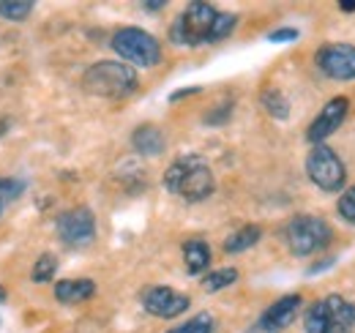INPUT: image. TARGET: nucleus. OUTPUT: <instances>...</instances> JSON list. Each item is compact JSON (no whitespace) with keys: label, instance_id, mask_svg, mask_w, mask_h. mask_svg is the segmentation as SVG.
<instances>
[{"label":"nucleus","instance_id":"a878e982","mask_svg":"<svg viewBox=\"0 0 355 333\" xmlns=\"http://www.w3.org/2000/svg\"><path fill=\"white\" fill-rule=\"evenodd\" d=\"M334 262H336L334 257H328V259H320L317 265H311V268H309V276H314V273H320V271H325V268H331Z\"/></svg>","mask_w":355,"mask_h":333},{"label":"nucleus","instance_id":"6e6552de","mask_svg":"<svg viewBox=\"0 0 355 333\" xmlns=\"http://www.w3.org/2000/svg\"><path fill=\"white\" fill-rule=\"evenodd\" d=\"M58 238L69 249H85L96 238V216L90 208H71L58 216Z\"/></svg>","mask_w":355,"mask_h":333},{"label":"nucleus","instance_id":"412c9836","mask_svg":"<svg viewBox=\"0 0 355 333\" xmlns=\"http://www.w3.org/2000/svg\"><path fill=\"white\" fill-rule=\"evenodd\" d=\"M167 333H214V317H211L208 311H202V314L186 320L183 325H175L173 331H167Z\"/></svg>","mask_w":355,"mask_h":333},{"label":"nucleus","instance_id":"393cba45","mask_svg":"<svg viewBox=\"0 0 355 333\" xmlns=\"http://www.w3.org/2000/svg\"><path fill=\"white\" fill-rule=\"evenodd\" d=\"M197 93H200V87H180V90H173V93H170V101L175 104L180 99H189V96H197Z\"/></svg>","mask_w":355,"mask_h":333},{"label":"nucleus","instance_id":"aec40b11","mask_svg":"<svg viewBox=\"0 0 355 333\" xmlns=\"http://www.w3.org/2000/svg\"><path fill=\"white\" fill-rule=\"evenodd\" d=\"M55 271H58V257L55 254H49V251H44L39 259H36V265H33V282L36 284H44V282H49L52 276H55Z\"/></svg>","mask_w":355,"mask_h":333},{"label":"nucleus","instance_id":"f03ea898","mask_svg":"<svg viewBox=\"0 0 355 333\" xmlns=\"http://www.w3.org/2000/svg\"><path fill=\"white\" fill-rule=\"evenodd\" d=\"M164 189L186 203H202L214 194L216 180L202 156H180L164 172Z\"/></svg>","mask_w":355,"mask_h":333},{"label":"nucleus","instance_id":"1a4fd4ad","mask_svg":"<svg viewBox=\"0 0 355 333\" xmlns=\"http://www.w3.org/2000/svg\"><path fill=\"white\" fill-rule=\"evenodd\" d=\"M317 69L336 83H350L355 80V46L353 44H322L314 52Z\"/></svg>","mask_w":355,"mask_h":333},{"label":"nucleus","instance_id":"2eb2a0df","mask_svg":"<svg viewBox=\"0 0 355 333\" xmlns=\"http://www.w3.org/2000/svg\"><path fill=\"white\" fill-rule=\"evenodd\" d=\"M183 262H186V271L191 276H200L202 271H208L211 265V246L202 241V238H191L183 244Z\"/></svg>","mask_w":355,"mask_h":333},{"label":"nucleus","instance_id":"0eeeda50","mask_svg":"<svg viewBox=\"0 0 355 333\" xmlns=\"http://www.w3.org/2000/svg\"><path fill=\"white\" fill-rule=\"evenodd\" d=\"M306 175L309 180L325 194H334L339 189H345L347 183V169L342 164L339 153L331 145H314L306 156Z\"/></svg>","mask_w":355,"mask_h":333},{"label":"nucleus","instance_id":"bb28decb","mask_svg":"<svg viewBox=\"0 0 355 333\" xmlns=\"http://www.w3.org/2000/svg\"><path fill=\"white\" fill-rule=\"evenodd\" d=\"M164 6H167V3H164V0H153V3H150V0H148V3H142V8H145V11H162V8H164Z\"/></svg>","mask_w":355,"mask_h":333},{"label":"nucleus","instance_id":"39448f33","mask_svg":"<svg viewBox=\"0 0 355 333\" xmlns=\"http://www.w3.org/2000/svg\"><path fill=\"white\" fill-rule=\"evenodd\" d=\"M284 241L295 257H311L317 251H325L334 241V230L320 216H295L284 227Z\"/></svg>","mask_w":355,"mask_h":333},{"label":"nucleus","instance_id":"ddd939ff","mask_svg":"<svg viewBox=\"0 0 355 333\" xmlns=\"http://www.w3.org/2000/svg\"><path fill=\"white\" fill-rule=\"evenodd\" d=\"M132 145L139 156H162L164 148H167V139L162 134V128L153 123H142L139 128H134L132 134Z\"/></svg>","mask_w":355,"mask_h":333},{"label":"nucleus","instance_id":"423d86ee","mask_svg":"<svg viewBox=\"0 0 355 333\" xmlns=\"http://www.w3.org/2000/svg\"><path fill=\"white\" fill-rule=\"evenodd\" d=\"M112 49L126 60V66L153 69L162 63V44L142 28H121L112 36Z\"/></svg>","mask_w":355,"mask_h":333},{"label":"nucleus","instance_id":"9b49d317","mask_svg":"<svg viewBox=\"0 0 355 333\" xmlns=\"http://www.w3.org/2000/svg\"><path fill=\"white\" fill-rule=\"evenodd\" d=\"M142 300V309L153 317H162V320H175L183 311H189L191 300L189 295L173 290V287H148V290L139 295Z\"/></svg>","mask_w":355,"mask_h":333},{"label":"nucleus","instance_id":"20e7f679","mask_svg":"<svg viewBox=\"0 0 355 333\" xmlns=\"http://www.w3.org/2000/svg\"><path fill=\"white\" fill-rule=\"evenodd\" d=\"M306 333H353L355 331V303L331 292L311 303L304 314Z\"/></svg>","mask_w":355,"mask_h":333},{"label":"nucleus","instance_id":"c85d7f7f","mask_svg":"<svg viewBox=\"0 0 355 333\" xmlns=\"http://www.w3.org/2000/svg\"><path fill=\"white\" fill-rule=\"evenodd\" d=\"M6 203H8V200H6V197H3V191H0V213H3V208H6Z\"/></svg>","mask_w":355,"mask_h":333},{"label":"nucleus","instance_id":"6ab92c4d","mask_svg":"<svg viewBox=\"0 0 355 333\" xmlns=\"http://www.w3.org/2000/svg\"><path fill=\"white\" fill-rule=\"evenodd\" d=\"M235 282H238V271L235 268H219V271H214V273H208L202 279V287L208 292H219L224 287H230V284H235Z\"/></svg>","mask_w":355,"mask_h":333},{"label":"nucleus","instance_id":"4468645a","mask_svg":"<svg viewBox=\"0 0 355 333\" xmlns=\"http://www.w3.org/2000/svg\"><path fill=\"white\" fill-rule=\"evenodd\" d=\"M96 295V284L90 279H63L55 284V298L60 303H83Z\"/></svg>","mask_w":355,"mask_h":333},{"label":"nucleus","instance_id":"4be33fe9","mask_svg":"<svg viewBox=\"0 0 355 333\" xmlns=\"http://www.w3.org/2000/svg\"><path fill=\"white\" fill-rule=\"evenodd\" d=\"M336 210H339V216H342L347 224H355V186H350V189L339 197Z\"/></svg>","mask_w":355,"mask_h":333},{"label":"nucleus","instance_id":"f3484780","mask_svg":"<svg viewBox=\"0 0 355 333\" xmlns=\"http://www.w3.org/2000/svg\"><path fill=\"white\" fill-rule=\"evenodd\" d=\"M260 101H263V107L268 110V115H273L276 121H287L290 118V101H287V96L282 90L268 87V90H263Z\"/></svg>","mask_w":355,"mask_h":333},{"label":"nucleus","instance_id":"f257e3e1","mask_svg":"<svg viewBox=\"0 0 355 333\" xmlns=\"http://www.w3.org/2000/svg\"><path fill=\"white\" fill-rule=\"evenodd\" d=\"M238 25L232 11H216L211 3H189L170 28V42L178 46L224 42Z\"/></svg>","mask_w":355,"mask_h":333},{"label":"nucleus","instance_id":"a211bd4d","mask_svg":"<svg viewBox=\"0 0 355 333\" xmlns=\"http://www.w3.org/2000/svg\"><path fill=\"white\" fill-rule=\"evenodd\" d=\"M33 14V3L31 0H0V17L11 19V22H25Z\"/></svg>","mask_w":355,"mask_h":333},{"label":"nucleus","instance_id":"cd10ccee","mask_svg":"<svg viewBox=\"0 0 355 333\" xmlns=\"http://www.w3.org/2000/svg\"><path fill=\"white\" fill-rule=\"evenodd\" d=\"M339 8H342L345 14H353V11H355V0H342V3H339Z\"/></svg>","mask_w":355,"mask_h":333},{"label":"nucleus","instance_id":"b1692460","mask_svg":"<svg viewBox=\"0 0 355 333\" xmlns=\"http://www.w3.org/2000/svg\"><path fill=\"white\" fill-rule=\"evenodd\" d=\"M298 36H301V33H298V28H279V31H270V33H268V39H270V42H295V39H298Z\"/></svg>","mask_w":355,"mask_h":333},{"label":"nucleus","instance_id":"f8f14e48","mask_svg":"<svg viewBox=\"0 0 355 333\" xmlns=\"http://www.w3.org/2000/svg\"><path fill=\"white\" fill-rule=\"evenodd\" d=\"M301 309H304V298H301V295H295V292H293V295H284V298L273 300L266 311H263L260 328L266 333L284 331L287 325H293V320L301 314Z\"/></svg>","mask_w":355,"mask_h":333},{"label":"nucleus","instance_id":"dca6fc26","mask_svg":"<svg viewBox=\"0 0 355 333\" xmlns=\"http://www.w3.org/2000/svg\"><path fill=\"white\" fill-rule=\"evenodd\" d=\"M263 238V230L257 224H246L241 230H235L227 241H224V251L227 254H241V251H249L252 246H257Z\"/></svg>","mask_w":355,"mask_h":333},{"label":"nucleus","instance_id":"7ed1b4c3","mask_svg":"<svg viewBox=\"0 0 355 333\" xmlns=\"http://www.w3.org/2000/svg\"><path fill=\"white\" fill-rule=\"evenodd\" d=\"M137 71L132 66L121 63V60H101V63H93L88 71L83 74V87L88 90L90 96H98V99H112V101H121L126 96H132L137 90Z\"/></svg>","mask_w":355,"mask_h":333},{"label":"nucleus","instance_id":"c756f323","mask_svg":"<svg viewBox=\"0 0 355 333\" xmlns=\"http://www.w3.org/2000/svg\"><path fill=\"white\" fill-rule=\"evenodd\" d=\"M3 300H6V290H3V287H0V303H3Z\"/></svg>","mask_w":355,"mask_h":333},{"label":"nucleus","instance_id":"9d476101","mask_svg":"<svg viewBox=\"0 0 355 333\" xmlns=\"http://www.w3.org/2000/svg\"><path fill=\"white\" fill-rule=\"evenodd\" d=\"M347 115H350V99L347 96H334L331 101H325L320 115L309 123L306 139L311 145H322L334 131H339V126L347 121Z\"/></svg>","mask_w":355,"mask_h":333},{"label":"nucleus","instance_id":"5701e85b","mask_svg":"<svg viewBox=\"0 0 355 333\" xmlns=\"http://www.w3.org/2000/svg\"><path fill=\"white\" fill-rule=\"evenodd\" d=\"M230 112H232V104L227 101L222 110H214V112L205 115V126H224L227 123V118H230Z\"/></svg>","mask_w":355,"mask_h":333}]
</instances>
